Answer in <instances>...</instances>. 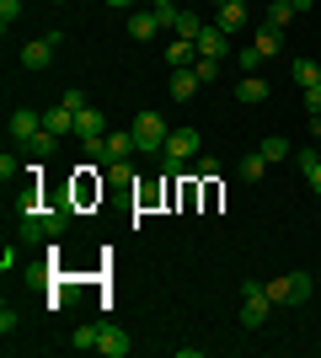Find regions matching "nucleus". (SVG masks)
I'll list each match as a JSON object with an SVG mask.
<instances>
[{"label": "nucleus", "mask_w": 321, "mask_h": 358, "mask_svg": "<svg viewBox=\"0 0 321 358\" xmlns=\"http://www.w3.org/2000/svg\"><path fill=\"white\" fill-rule=\"evenodd\" d=\"M134 129L129 134H102L97 145H86V155H92V166H129V155H134Z\"/></svg>", "instance_id": "obj_1"}, {"label": "nucleus", "mask_w": 321, "mask_h": 358, "mask_svg": "<svg viewBox=\"0 0 321 358\" xmlns=\"http://www.w3.org/2000/svg\"><path fill=\"white\" fill-rule=\"evenodd\" d=\"M161 155H166V171H183L187 161H199V155H204L199 129H171V134H166V150H161Z\"/></svg>", "instance_id": "obj_2"}, {"label": "nucleus", "mask_w": 321, "mask_h": 358, "mask_svg": "<svg viewBox=\"0 0 321 358\" xmlns=\"http://www.w3.org/2000/svg\"><path fill=\"white\" fill-rule=\"evenodd\" d=\"M166 134H171V123L161 118V113H139V118H134V145H139V155H161V150H166Z\"/></svg>", "instance_id": "obj_3"}, {"label": "nucleus", "mask_w": 321, "mask_h": 358, "mask_svg": "<svg viewBox=\"0 0 321 358\" xmlns=\"http://www.w3.org/2000/svg\"><path fill=\"white\" fill-rule=\"evenodd\" d=\"M241 299H246V305H241V327L257 331L262 321H268V305H273V299H268V289H262L257 278H246V284H241Z\"/></svg>", "instance_id": "obj_4"}, {"label": "nucleus", "mask_w": 321, "mask_h": 358, "mask_svg": "<svg viewBox=\"0 0 321 358\" xmlns=\"http://www.w3.org/2000/svg\"><path fill=\"white\" fill-rule=\"evenodd\" d=\"M268 299H273V305H306L311 299V273H284V278H273V284H268Z\"/></svg>", "instance_id": "obj_5"}, {"label": "nucleus", "mask_w": 321, "mask_h": 358, "mask_svg": "<svg viewBox=\"0 0 321 358\" xmlns=\"http://www.w3.org/2000/svg\"><path fill=\"white\" fill-rule=\"evenodd\" d=\"M59 32H48V38H32L27 48H22V70H48L54 64V54H59Z\"/></svg>", "instance_id": "obj_6"}, {"label": "nucleus", "mask_w": 321, "mask_h": 358, "mask_svg": "<svg viewBox=\"0 0 321 358\" xmlns=\"http://www.w3.org/2000/svg\"><path fill=\"white\" fill-rule=\"evenodd\" d=\"M161 27H166V22H161V11H155V6H150V11H129V38H139V43H150Z\"/></svg>", "instance_id": "obj_7"}, {"label": "nucleus", "mask_w": 321, "mask_h": 358, "mask_svg": "<svg viewBox=\"0 0 321 358\" xmlns=\"http://www.w3.org/2000/svg\"><path fill=\"white\" fill-rule=\"evenodd\" d=\"M107 134V118L97 113V107H80L76 113V139H86V145H97V139Z\"/></svg>", "instance_id": "obj_8"}, {"label": "nucleus", "mask_w": 321, "mask_h": 358, "mask_svg": "<svg viewBox=\"0 0 321 358\" xmlns=\"http://www.w3.org/2000/svg\"><path fill=\"white\" fill-rule=\"evenodd\" d=\"M38 129H43V113H32V107H16V113H11V139H22V145H27Z\"/></svg>", "instance_id": "obj_9"}, {"label": "nucleus", "mask_w": 321, "mask_h": 358, "mask_svg": "<svg viewBox=\"0 0 321 358\" xmlns=\"http://www.w3.org/2000/svg\"><path fill=\"white\" fill-rule=\"evenodd\" d=\"M129 331H118V327H102V343H97V353L102 358H129Z\"/></svg>", "instance_id": "obj_10"}, {"label": "nucleus", "mask_w": 321, "mask_h": 358, "mask_svg": "<svg viewBox=\"0 0 321 358\" xmlns=\"http://www.w3.org/2000/svg\"><path fill=\"white\" fill-rule=\"evenodd\" d=\"M199 86H204V80H199V75H193V64H187V70H171V102H187V96H199Z\"/></svg>", "instance_id": "obj_11"}, {"label": "nucleus", "mask_w": 321, "mask_h": 358, "mask_svg": "<svg viewBox=\"0 0 321 358\" xmlns=\"http://www.w3.org/2000/svg\"><path fill=\"white\" fill-rule=\"evenodd\" d=\"M236 102H246V107L268 102V80H262V75H241V86H236Z\"/></svg>", "instance_id": "obj_12"}, {"label": "nucleus", "mask_w": 321, "mask_h": 358, "mask_svg": "<svg viewBox=\"0 0 321 358\" xmlns=\"http://www.w3.org/2000/svg\"><path fill=\"white\" fill-rule=\"evenodd\" d=\"M225 38H230V32H220V27H204L199 38H193V43H199V54H204V59H225Z\"/></svg>", "instance_id": "obj_13"}, {"label": "nucleus", "mask_w": 321, "mask_h": 358, "mask_svg": "<svg viewBox=\"0 0 321 358\" xmlns=\"http://www.w3.org/2000/svg\"><path fill=\"white\" fill-rule=\"evenodd\" d=\"M43 129H48V134H76V113H70V107H48V113H43Z\"/></svg>", "instance_id": "obj_14"}, {"label": "nucleus", "mask_w": 321, "mask_h": 358, "mask_svg": "<svg viewBox=\"0 0 321 358\" xmlns=\"http://www.w3.org/2000/svg\"><path fill=\"white\" fill-rule=\"evenodd\" d=\"M214 27L220 32H241L246 27V6H214Z\"/></svg>", "instance_id": "obj_15"}, {"label": "nucleus", "mask_w": 321, "mask_h": 358, "mask_svg": "<svg viewBox=\"0 0 321 358\" xmlns=\"http://www.w3.org/2000/svg\"><path fill=\"white\" fill-rule=\"evenodd\" d=\"M199 59V43H187V38H177V43H166V64L171 70H187V64Z\"/></svg>", "instance_id": "obj_16"}, {"label": "nucleus", "mask_w": 321, "mask_h": 358, "mask_svg": "<svg viewBox=\"0 0 321 358\" xmlns=\"http://www.w3.org/2000/svg\"><path fill=\"white\" fill-rule=\"evenodd\" d=\"M294 22V6L290 0H268V22H262V27H273V32H284Z\"/></svg>", "instance_id": "obj_17"}, {"label": "nucleus", "mask_w": 321, "mask_h": 358, "mask_svg": "<svg viewBox=\"0 0 321 358\" xmlns=\"http://www.w3.org/2000/svg\"><path fill=\"white\" fill-rule=\"evenodd\" d=\"M171 32H177V38H187V43H193V38H199V32H204V22H199V16H193V11H187V6H183V11L171 16Z\"/></svg>", "instance_id": "obj_18"}, {"label": "nucleus", "mask_w": 321, "mask_h": 358, "mask_svg": "<svg viewBox=\"0 0 321 358\" xmlns=\"http://www.w3.org/2000/svg\"><path fill=\"white\" fill-rule=\"evenodd\" d=\"M257 150H262V161H268V166H273V161H290V155H294V150H290V139H284V134H268Z\"/></svg>", "instance_id": "obj_19"}, {"label": "nucleus", "mask_w": 321, "mask_h": 358, "mask_svg": "<svg viewBox=\"0 0 321 358\" xmlns=\"http://www.w3.org/2000/svg\"><path fill=\"white\" fill-rule=\"evenodd\" d=\"M54 145H59V134H48V129H38V134L27 139V155H32V161H48V155H54Z\"/></svg>", "instance_id": "obj_20"}, {"label": "nucleus", "mask_w": 321, "mask_h": 358, "mask_svg": "<svg viewBox=\"0 0 321 358\" xmlns=\"http://www.w3.org/2000/svg\"><path fill=\"white\" fill-rule=\"evenodd\" d=\"M252 48H257L262 59H273L278 48H284V38H278V32H273V27H257V38H252Z\"/></svg>", "instance_id": "obj_21"}, {"label": "nucleus", "mask_w": 321, "mask_h": 358, "mask_svg": "<svg viewBox=\"0 0 321 358\" xmlns=\"http://www.w3.org/2000/svg\"><path fill=\"white\" fill-rule=\"evenodd\" d=\"M236 171H241V182H262V171H268V161H262V150H252V155H246V161L236 166Z\"/></svg>", "instance_id": "obj_22"}, {"label": "nucleus", "mask_w": 321, "mask_h": 358, "mask_svg": "<svg viewBox=\"0 0 321 358\" xmlns=\"http://www.w3.org/2000/svg\"><path fill=\"white\" fill-rule=\"evenodd\" d=\"M97 343H102V327H80L70 337V348H80V353H97Z\"/></svg>", "instance_id": "obj_23"}, {"label": "nucleus", "mask_w": 321, "mask_h": 358, "mask_svg": "<svg viewBox=\"0 0 321 358\" xmlns=\"http://www.w3.org/2000/svg\"><path fill=\"white\" fill-rule=\"evenodd\" d=\"M294 80H300V86H321V64L316 59H294Z\"/></svg>", "instance_id": "obj_24"}, {"label": "nucleus", "mask_w": 321, "mask_h": 358, "mask_svg": "<svg viewBox=\"0 0 321 358\" xmlns=\"http://www.w3.org/2000/svg\"><path fill=\"white\" fill-rule=\"evenodd\" d=\"M193 75H199L204 86H209V80H220V59H204V54H199V59H193Z\"/></svg>", "instance_id": "obj_25"}, {"label": "nucleus", "mask_w": 321, "mask_h": 358, "mask_svg": "<svg viewBox=\"0 0 321 358\" xmlns=\"http://www.w3.org/2000/svg\"><path fill=\"white\" fill-rule=\"evenodd\" d=\"M236 64H241V70H246V75H257V64H262V54H257V48H252V43H246V48H241V54H236Z\"/></svg>", "instance_id": "obj_26"}, {"label": "nucleus", "mask_w": 321, "mask_h": 358, "mask_svg": "<svg viewBox=\"0 0 321 358\" xmlns=\"http://www.w3.org/2000/svg\"><path fill=\"white\" fill-rule=\"evenodd\" d=\"M16 16H22V0H0V27L11 32V22H16Z\"/></svg>", "instance_id": "obj_27"}, {"label": "nucleus", "mask_w": 321, "mask_h": 358, "mask_svg": "<svg viewBox=\"0 0 321 358\" xmlns=\"http://www.w3.org/2000/svg\"><path fill=\"white\" fill-rule=\"evenodd\" d=\"M16 171H22V166H16V155H11V150H6V155H0V182L11 187V182H16Z\"/></svg>", "instance_id": "obj_28"}, {"label": "nucleus", "mask_w": 321, "mask_h": 358, "mask_svg": "<svg viewBox=\"0 0 321 358\" xmlns=\"http://www.w3.org/2000/svg\"><path fill=\"white\" fill-rule=\"evenodd\" d=\"M16 327H22V315H16V310H11V305H6V310H0V331H6V337H11V331H16Z\"/></svg>", "instance_id": "obj_29"}, {"label": "nucleus", "mask_w": 321, "mask_h": 358, "mask_svg": "<svg viewBox=\"0 0 321 358\" xmlns=\"http://www.w3.org/2000/svg\"><path fill=\"white\" fill-rule=\"evenodd\" d=\"M59 102L70 107V113H80V107H86V91H76V86H70V91H64V96H59Z\"/></svg>", "instance_id": "obj_30"}, {"label": "nucleus", "mask_w": 321, "mask_h": 358, "mask_svg": "<svg viewBox=\"0 0 321 358\" xmlns=\"http://www.w3.org/2000/svg\"><path fill=\"white\" fill-rule=\"evenodd\" d=\"M306 113H311V118L321 113V86H306Z\"/></svg>", "instance_id": "obj_31"}, {"label": "nucleus", "mask_w": 321, "mask_h": 358, "mask_svg": "<svg viewBox=\"0 0 321 358\" xmlns=\"http://www.w3.org/2000/svg\"><path fill=\"white\" fill-rule=\"evenodd\" d=\"M311 145H321V113L311 118Z\"/></svg>", "instance_id": "obj_32"}, {"label": "nucleus", "mask_w": 321, "mask_h": 358, "mask_svg": "<svg viewBox=\"0 0 321 358\" xmlns=\"http://www.w3.org/2000/svg\"><path fill=\"white\" fill-rule=\"evenodd\" d=\"M155 11H177V0H150Z\"/></svg>", "instance_id": "obj_33"}, {"label": "nucleus", "mask_w": 321, "mask_h": 358, "mask_svg": "<svg viewBox=\"0 0 321 358\" xmlns=\"http://www.w3.org/2000/svg\"><path fill=\"white\" fill-rule=\"evenodd\" d=\"M107 6H118V11H129V6H139V0H107Z\"/></svg>", "instance_id": "obj_34"}, {"label": "nucleus", "mask_w": 321, "mask_h": 358, "mask_svg": "<svg viewBox=\"0 0 321 358\" xmlns=\"http://www.w3.org/2000/svg\"><path fill=\"white\" fill-rule=\"evenodd\" d=\"M214 6H246V0H214Z\"/></svg>", "instance_id": "obj_35"}, {"label": "nucleus", "mask_w": 321, "mask_h": 358, "mask_svg": "<svg viewBox=\"0 0 321 358\" xmlns=\"http://www.w3.org/2000/svg\"><path fill=\"white\" fill-rule=\"evenodd\" d=\"M316 353H321V337H316Z\"/></svg>", "instance_id": "obj_36"}, {"label": "nucleus", "mask_w": 321, "mask_h": 358, "mask_svg": "<svg viewBox=\"0 0 321 358\" xmlns=\"http://www.w3.org/2000/svg\"><path fill=\"white\" fill-rule=\"evenodd\" d=\"M316 155H321V145H316Z\"/></svg>", "instance_id": "obj_37"}, {"label": "nucleus", "mask_w": 321, "mask_h": 358, "mask_svg": "<svg viewBox=\"0 0 321 358\" xmlns=\"http://www.w3.org/2000/svg\"><path fill=\"white\" fill-rule=\"evenodd\" d=\"M54 6H59V0H54Z\"/></svg>", "instance_id": "obj_38"}]
</instances>
